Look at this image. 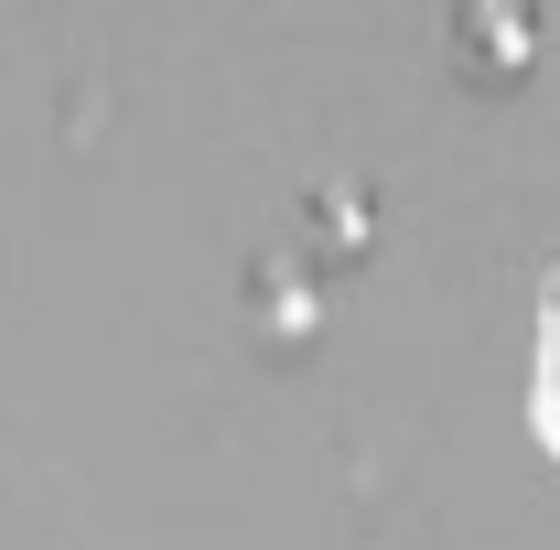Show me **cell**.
Returning a JSON list of instances; mask_svg holds the SVG:
<instances>
[{
    "label": "cell",
    "instance_id": "obj_2",
    "mask_svg": "<svg viewBox=\"0 0 560 550\" xmlns=\"http://www.w3.org/2000/svg\"><path fill=\"white\" fill-rule=\"evenodd\" d=\"M248 324H259L270 345L324 335V260H291V249H270V260L248 271Z\"/></svg>",
    "mask_w": 560,
    "mask_h": 550
},
{
    "label": "cell",
    "instance_id": "obj_1",
    "mask_svg": "<svg viewBox=\"0 0 560 550\" xmlns=\"http://www.w3.org/2000/svg\"><path fill=\"white\" fill-rule=\"evenodd\" d=\"M453 66L475 87H517L539 66V0H453Z\"/></svg>",
    "mask_w": 560,
    "mask_h": 550
},
{
    "label": "cell",
    "instance_id": "obj_3",
    "mask_svg": "<svg viewBox=\"0 0 560 550\" xmlns=\"http://www.w3.org/2000/svg\"><path fill=\"white\" fill-rule=\"evenodd\" d=\"M302 227H313V260H366V238H377V206H366L355 184H324V195L302 206Z\"/></svg>",
    "mask_w": 560,
    "mask_h": 550
}]
</instances>
